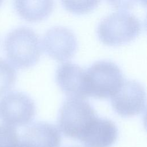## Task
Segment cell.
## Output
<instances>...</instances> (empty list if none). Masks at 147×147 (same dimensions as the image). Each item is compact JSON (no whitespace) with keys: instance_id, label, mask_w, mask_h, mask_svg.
I'll use <instances>...</instances> for the list:
<instances>
[{"instance_id":"obj_1","label":"cell","mask_w":147,"mask_h":147,"mask_svg":"<svg viewBox=\"0 0 147 147\" xmlns=\"http://www.w3.org/2000/svg\"><path fill=\"white\" fill-rule=\"evenodd\" d=\"M4 49L10 63L20 69L34 66L41 56V44L38 35L31 29L20 27L6 36Z\"/></svg>"},{"instance_id":"obj_2","label":"cell","mask_w":147,"mask_h":147,"mask_svg":"<svg viewBox=\"0 0 147 147\" xmlns=\"http://www.w3.org/2000/svg\"><path fill=\"white\" fill-rule=\"evenodd\" d=\"M96 117L95 111L88 102L68 98L60 109L57 123L65 137L80 140Z\"/></svg>"},{"instance_id":"obj_3","label":"cell","mask_w":147,"mask_h":147,"mask_svg":"<svg viewBox=\"0 0 147 147\" xmlns=\"http://www.w3.org/2000/svg\"><path fill=\"white\" fill-rule=\"evenodd\" d=\"M141 30L139 20L129 13L121 11L103 18L98 26L97 34L104 44L118 46L134 40Z\"/></svg>"},{"instance_id":"obj_4","label":"cell","mask_w":147,"mask_h":147,"mask_svg":"<svg viewBox=\"0 0 147 147\" xmlns=\"http://www.w3.org/2000/svg\"><path fill=\"white\" fill-rule=\"evenodd\" d=\"M85 77L88 96L98 99L111 98L124 81L118 66L105 60L92 64L85 71Z\"/></svg>"},{"instance_id":"obj_5","label":"cell","mask_w":147,"mask_h":147,"mask_svg":"<svg viewBox=\"0 0 147 147\" xmlns=\"http://www.w3.org/2000/svg\"><path fill=\"white\" fill-rule=\"evenodd\" d=\"M35 114L34 101L24 92H10L0 100V117L5 123L10 126H25L32 122Z\"/></svg>"},{"instance_id":"obj_6","label":"cell","mask_w":147,"mask_h":147,"mask_svg":"<svg viewBox=\"0 0 147 147\" xmlns=\"http://www.w3.org/2000/svg\"><path fill=\"white\" fill-rule=\"evenodd\" d=\"M111 98L113 109L123 117L137 115L145 109V90L142 85L136 80H124Z\"/></svg>"},{"instance_id":"obj_7","label":"cell","mask_w":147,"mask_h":147,"mask_svg":"<svg viewBox=\"0 0 147 147\" xmlns=\"http://www.w3.org/2000/svg\"><path fill=\"white\" fill-rule=\"evenodd\" d=\"M42 44L45 53L61 62L71 59L78 48L75 34L69 29L62 26H55L48 30L43 36Z\"/></svg>"},{"instance_id":"obj_8","label":"cell","mask_w":147,"mask_h":147,"mask_svg":"<svg viewBox=\"0 0 147 147\" xmlns=\"http://www.w3.org/2000/svg\"><path fill=\"white\" fill-rule=\"evenodd\" d=\"M56 83L69 98L84 99L88 96L85 71L80 66L65 63L58 67L56 72Z\"/></svg>"},{"instance_id":"obj_9","label":"cell","mask_w":147,"mask_h":147,"mask_svg":"<svg viewBox=\"0 0 147 147\" xmlns=\"http://www.w3.org/2000/svg\"><path fill=\"white\" fill-rule=\"evenodd\" d=\"M118 137V129L111 121L98 117L80 141L86 147H111Z\"/></svg>"},{"instance_id":"obj_10","label":"cell","mask_w":147,"mask_h":147,"mask_svg":"<svg viewBox=\"0 0 147 147\" xmlns=\"http://www.w3.org/2000/svg\"><path fill=\"white\" fill-rule=\"evenodd\" d=\"M61 135L52 124L45 122H36L23 132L21 141L29 147H60Z\"/></svg>"},{"instance_id":"obj_11","label":"cell","mask_w":147,"mask_h":147,"mask_svg":"<svg viewBox=\"0 0 147 147\" xmlns=\"http://www.w3.org/2000/svg\"><path fill=\"white\" fill-rule=\"evenodd\" d=\"M17 13L29 22H38L47 18L52 13L53 0H14Z\"/></svg>"},{"instance_id":"obj_12","label":"cell","mask_w":147,"mask_h":147,"mask_svg":"<svg viewBox=\"0 0 147 147\" xmlns=\"http://www.w3.org/2000/svg\"><path fill=\"white\" fill-rule=\"evenodd\" d=\"M17 78L14 68L7 61L0 59V96L10 91Z\"/></svg>"},{"instance_id":"obj_13","label":"cell","mask_w":147,"mask_h":147,"mask_svg":"<svg viewBox=\"0 0 147 147\" xmlns=\"http://www.w3.org/2000/svg\"><path fill=\"white\" fill-rule=\"evenodd\" d=\"M64 7L76 14H86L94 10L100 0H61Z\"/></svg>"},{"instance_id":"obj_14","label":"cell","mask_w":147,"mask_h":147,"mask_svg":"<svg viewBox=\"0 0 147 147\" xmlns=\"http://www.w3.org/2000/svg\"><path fill=\"white\" fill-rule=\"evenodd\" d=\"M18 142L15 127L6 123L0 124V147H16Z\"/></svg>"},{"instance_id":"obj_15","label":"cell","mask_w":147,"mask_h":147,"mask_svg":"<svg viewBox=\"0 0 147 147\" xmlns=\"http://www.w3.org/2000/svg\"><path fill=\"white\" fill-rule=\"evenodd\" d=\"M107 2L115 9L123 10L131 9L136 3L140 2L145 3V0H107Z\"/></svg>"},{"instance_id":"obj_16","label":"cell","mask_w":147,"mask_h":147,"mask_svg":"<svg viewBox=\"0 0 147 147\" xmlns=\"http://www.w3.org/2000/svg\"><path fill=\"white\" fill-rule=\"evenodd\" d=\"M16 147H29V146H28L27 145H26L25 144H24V142H22V141H19L18 144H17Z\"/></svg>"},{"instance_id":"obj_17","label":"cell","mask_w":147,"mask_h":147,"mask_svg":"<svg viewBox=\"0 0 147 147\" xmlns=\"http://www.w3.org/2000/svg\"><path fill=\"white\" fill-rule=\"evenodd\" d=\"M68 147H81V146H68Z\"/></svg>"},{"instance_id":"obj_18","label":"cell","mask_w":147,"mask_h":147,"mask_svg":"<svg viewBox=\"0 0 147 147\" xmlns=\"http://www.w3.org/2000/svg\"><path fill=\"white\" fill-rule=\"evenodd\" d=\"M2 1H3V0H0V5H1V3H2Z\"/></svg>"}]
</instances>
